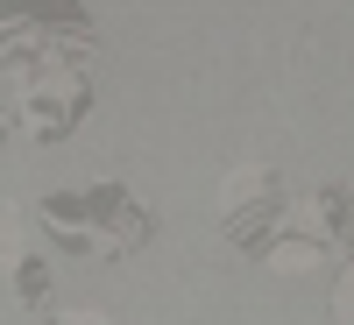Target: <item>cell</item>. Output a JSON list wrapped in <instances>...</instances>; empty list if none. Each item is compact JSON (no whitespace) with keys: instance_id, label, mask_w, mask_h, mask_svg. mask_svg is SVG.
Segmentation results:
<instances>
[{"instance_id":"6da1fadb","label":"cell","mask_w":354,"mask_h":325,"mask_svg":"<svg viewBox=\"0 0 354 325\" xmlns=\"http://www.w3.org/2000/svg\"><path fill=\"white\" fill-rule=\"evenodd\" d=\"M333 311H340V318L354 325V269H347V283H340V297H333Z\"/></svg>"},{"instance_id":"7a4b0ae2","label":"cell","mask_w":354,"mask_h":325,"mask_svg":"<svg viewBox=\"0 0 354 325\" xmlns=\"http://www.w3.org/2000/svg\"><path fill=\"white\" fill-rule=\"evenodd\" d=\"M64 325H106V318H93V311H71V318H64Z\"/></svg>"}]
</instances>
